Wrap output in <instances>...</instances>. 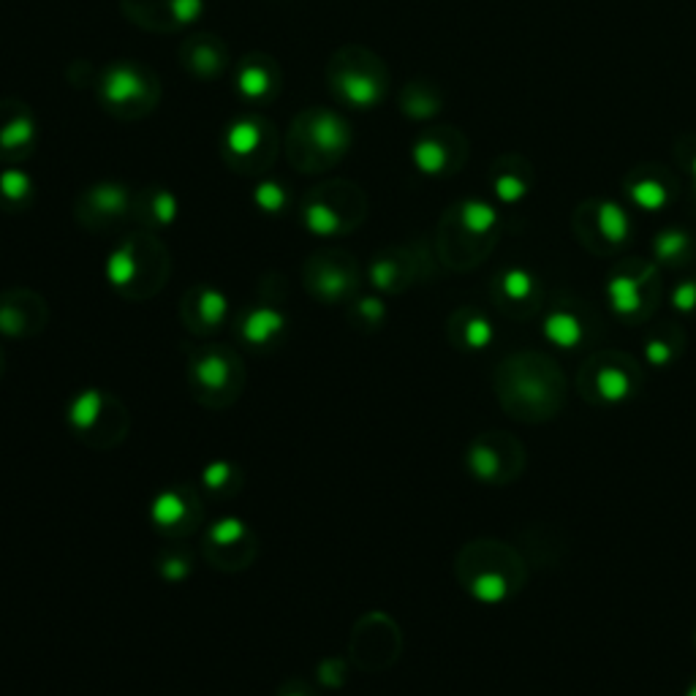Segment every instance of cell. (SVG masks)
I'll use <instances>...</instances> for the list:
<instances>
[{
	"label": "cell",
	"mask_w": 696,
	"mask_h": 696,
	"mask_svg": "<svg viewBox=\"0 0 696 696\" xmlns=\"http://www.w3.org/2000/svg\"><path fill=\"white\" fill-rule=\"evenodd\" d=\"M495 392L506 414L539 425L552 419L566 403V378L550 357L525 351L498 365Z\"/></svg>",
	"instance_id": "cell-1"
},
{
	"label": "cell",
	"mask_w": 696,
	"mask_h": 696,
	"mask_svg": "<svg viewBox=\"0 0 696 696\" xmlns=\"http://www.w3.org/2000/svg\"><path fill=\"white\" fill-rule=\"evenodd\" d=\"M457 580L476 601L501 604L512 599L525 582L522 558L509 544L495 539H476L465 544L455 563Z\"/></svg>",
	"instance_id": "cell-2"
},
{
	"label": "cell",
	"mask_w": 696,
	"mask_h": 696,
	"mask_svg": "<svg viewBox=\"0 0 696 696\" xmlns=\"http://www.w3.org/2000/svg\"><path fill=\"white\" fill-rule=\"evenodd\" d=\"M188 389L207 408H229L245 389V362L232 346L207 343L188 357Z\"/></svg>",
	"instance_id": "cell-3"
},
{
	"label": "cell",
	"mask_w": 696,
	"mask_h": 696,
	"mask_svg": "<svg viewBox=\"0 0 696 696\" xmlns=\"http://www.w3.org/2000/svg\"><path fill=\"white\" fill-rule=\"evenodd\" d=\"M107 278L123 297L147 300L169 278L166 251L150 237H131L109 256Z\"/></svg>",
	"instance_id": "cell-4"
},
{
	"label": "cell",
	"mask_w": 696,
	"mask_h": 696,
	"mask_svg": "<svg viewBox=\"0 0 696 696\" xmlns=\"http://www.w3.org/2000/svg\"><path fill=\"white\" fill-rule=\"evenodd\" d=\"M66 422L71 433L93 449H115L126 441L131 430V416L123 400L104 389H82L68 403Z\"/></svg>",
	"instance_id": "cell-5"
},
{
	"label": "cell",
	"mask_w": 696,
	"mask_h": 696,
	"mask_svg": "<svg viewBox=\"0 0 696 696\" xmlns=\"http://www.w3.org/2000/svg\"><path fill=\"white\" fill-rule=\"evenodd\" d=\"M400 650H403L400 626L384 612H370L354 623L348 642V658L354 667L365 672H381L395 664Z\"/></svg>",
	"instance_id": "cell-6"
},
{
	"label": "cell",
	"mask_w": 696,
	"mask_h": 696,
	"mask_svg": "<svg viewBox=\"0 0 696 696\" xmlns=\"http://www.w3.org/2000/svg\"><path fill=\"white\" fill-rule=\"evenodd\" d=\"M202 552L204 561L210 563L213 569L237 574V571H245L256 561L259 539H256L251 525L240 520V517H221L204 533Z\"/></svg>",
	"instance_id": "cell-7"
},
{
	"label": "cell",
	"mask_w": 696,
	"mask_h": 696,
	"mask_svg": "<svg viewBox=\"0 0 696 696\" xmlns=\"http://www.w3.org/2000/svg\"><path fill=\"white\" fill-rule=\"evenodd\" d=\"M98 96L109 112L136 117L153 109L158 85L145 68L134 66V63H115L101 74Z\"/></svg>",
	"instance_id": "cell-8"
},
{
	"label": "cell",
	"mask_w": 696,
	"mask_h": 696,
	"mask_svg": "<svg viewBox=\"0 0 696 696\" xmlns=\"http://www.w3.org/2000/svg\"><path fill=\"white\" fill-rule=\"evenodd\" d=\"M639 381L642 373L637 365L618 351L590 357L580 373L582 392L593 403H626L629 397H634Z\"/></svg>",
	"instance_id": "cell-9"
},
{
	"label": "cell",
	"mask_w": 696,
	"mask_h": 696,
	"mask_svg": "<svg viewBox=\"0 0 696 696\" xmlns=\"http://www.w3.org/2000/svg\"><path fill=\"white\" fill-rule=\"evenodd\" d=\"M465 463H468V471L482 482L509 484L522 474L525 455L517 438L493 430V433L479 435L474 444L468 446Z\"/></svg>",
	"instance_id": "cell-10"
},
{
	"label": "cell",
	"mask_w": 696,
	"mask_h": 696,
	"mask_svg": "<svg viewBox=\"0 0 696 696\" xmlns=\"http://www.w3.org/2000/svg\"><path fill=\"white\" fill-rule=\"evenodd\" d=\"M354 55H357V60H348L346 49L340 52L329 68V82H332L335 96L346 107L373 109L384 98V74H381L376 60L368 58V63H362L365 52L354 49Z\"/></svg>",
	"instance_id": "cell-11"
},
{
	"label": "cell",
	"mask_w": 696,
	"mask_h": 696,
	"mask_svg": "<svg viewBox=\"0 0 696 696\" xmlns=\"http://www.w3.org/2000/svg\"><path fill=\"white\" fill-rule=\"evenodd\" d=\"M204 520L202 498L194 487H169L150 503V522L169 539H185L199 531Z\"/></svg>",
	"instance_id": "cell-12"
},
{
	"label": "cell",
	"mask_w": 696,
	"mask_h": 696,
	"mask_svg": "<svg viewBox=\"0 0 696 696\" xmlns=\"http://www.w3.org/2000/svg\"><path fill=\"white\" fill-rule=\"evenodd\" d=\"M359 283V270L351 256L346 253H321L313 256L305 267V289L321 302L348 300Z\"/></svg>",
	"instance_id": "cell-13"
},
{
	"label": "cell",
	"mask_w": 696,
	"mask_h": 696,
	"mask_svg": "<svg viewBox=\"0 0 696 696\" xmlns=\"http://www.w3.org/2000/svg\"><path fill=\"white\" fill-rule=\"evenodd\" d=\"M297 136L308 147L313 158H319V164H332L340 155L346 153L351 145V134L343 117H338L329 109H310L297 120Z\"/></svg>",
	"instance_id": "cell-14"
},
{
	"label": "cell",
	"mask_w": 696,
	"mask_h": 696,
	"mask_svg": "<svg viewBox=\"0 0 696 696\" xmlns=\"http://www.w3.org/2000/svg\"><path fill=\"white\" fill-rule=\"evenodd\" d=\"M49 308L36 291L0 294V335L11 340L36 338L47 327Z\"/></svg>",
	"instance_id": "cell-15"
},
{
	"label": "cell",
	"mask_w": 696,
	"mask_h": 696,
	"mask_svg": "<svg viewBox=\"0 0 696 696\" xmlns=\"http://www.w3.org/2000/svg\"><path fill=\"white\" fill-rule=\"evenodd\" d=\"M229 316V300L213 286H196L185 294L183 324L194 335H213Z\"/></svg>",
	"instance_id": "cell-16"
},
{
	"label": "cell",
	"mask_w": 696,
	"mask_h": 696,
	"mask_svg": "<svg viewBox=\"0 0 696 696\" xmlns=\"http://www.w3.org/2000/svg\"><path fill=\"white\" fill-rule=\"evenodd\" d=\"M240 338L253 348H270L283 338L286 332V316L272 305H259V308L245 310L240 324H237Z\"/></svg>",
	"instance_id": "cell-17"
},
{
	"label": "cell",
	"mask_w": 696,
	"mask_h": 696,
	"mask_svg": "<svg viewBox=\"0 0 696 696\" xmlns=\"http://www.w3.org/2000/svg\"><path fill=\"white\" fill-rule=\"evenodd\" d=\"M267 131L270 128L261 123L259 117H240L232 126L226 128V155L232 161H248L256 155H264L261 150L267 147Z\"/></svg>",
	"instance_id": "cell-18"
},
{
	"label": "cell",
	"mask_w": 696,
	"mask_h": 696,
	"mask_svg": "<svg viewBox=\"0 0 696 696\" xmlns=\"http://www.w3.org/2000/svg\"><path fill=\"white\" fill-rule=\"evenodd\" d=\"M128 213V191L123 188V185H112V183H104V185H96L90 194L85 196V202H82V221H90V218H96L98 226H104V223H112L117 221V218H123V215Z\"/></svg>",
	"instance_id": "cell-19"
},
{
	"label": "cell",
	"mask_w": 696,
	"mask_h": 696,
	"mask_svg": "<svg viewBox=\"0 0 696 696\" xmlns=\"http://www.w3.org/2000/svg\"><path fill=\"white\" fill-rule=\"evenodd\" d=\"M36 139V120L25 107L9 112L0 120V158H22L28 155Z\"/></svg>",
	"instance_id": "cell-20"
},
{
	"label": "cell",
	"mask_w": 696,
	"mask_h": 696,
	"mask_svg": "<svg viewBox=\"0 0 696 696\" xmlns=\"http://www.w3.org/2000/svg\"><path fill=\"white\" fill-rule=\"evenodd\" d=\"M642 281H645V278H639V275H623V272H618V275L607 283L609 305H612V310L618 313L620 319H631V316H639V313H642V302H645Z\"/></svg>",
	"instance_id": "cell-21"
},
{
	"label": "cell",
	"mask_w": 696,
	"mask_h": 696,
	"mask_svg": "<svg viewBox=\"0 0 696 696\" xmlns=\"http://www.w3.org/2000/svg\"><path fill=\"white\" fill-rule=\"evenodd\" d=\"M449 335L457 346L463 348H484L493 343V324L484 319V313H474V310H460L455 313V319L449 324Z\"/></svg>",
	"instance_id": "cell-22"
},
{
	"label": "cell",
	"mask_w": 696,
	"mask_h": 696,
	"mask_svg": "<svg viewBox=\"0 0 696 696\" xmlns=\"http://www.w3.org/2000/svg\"><path fill=\"white\" fill-rule=\"evenodd\" d=\"M302 221L308 226L310 232L319 234V237H335V234L346 232L348 221L343 210H335V204L321 202V199H310L305 204V213H302Z\"/></svg>",
	"instance_id": "cell-23"
},
{
	"label": "cell",
	"mask_w": 696,
	"mask_h": 696,
	"mask_svg": "<svg viewBox=\"0 0 696 696\" xmlns=\"http://www.w3.org/2000/svg\"><path fill=\"white\" fill-rule=\"evenodd\" d=\"M202 487L207 495H215V498L237 495L242 487V471L229 460H215V463L204 465Z\"/></svg>",
	"instance_id": "cell-24"
},
{
	"label": "cell",
	"mask_w": 696,
	"mask_h": 696,
	"mask_svg": "<svg viewBox=\"0 0 696 696\" xmlns=\"http://www.w3.org/2000/svg\"><path fill=\"white\" fill-rule=\"evenodd\" d=\"M237 90L242 96L259 101L267 98L275 90V68L272 63H259V60H248L237 74Z\"/></svg>",
	"instance_id": "cell-25"
},
{
	"label": "cell",
	"mask_w": 696,
	"mask_h": 696,
	"mask_svg": "<svg viewBox=\"0 0 696 696\" xmlns=\"http://www.w3.org/2000/svg\"><path fill=\"white\" fill-rule=\"evenodd\" d=\"M544 335L550 338V343L561 348H574L582 343L585 327L582 321L569 313V310H552L550 316L544 319Z\"/></svg>",
	"instance_id": "cell-26"
},
{
	"label": "cell",
	"mask_w": 696,
	"mask_h": 696,
	"mask_svg": "<svg viewBox=\"0 0 696 696\" xmlns=\"http://www.w3.org/2000/svg\"><path fill=\"white\" fill-rule=\"evenodd\" d=\"M188 63L199 77H215L226 66V49L213 39H194L188 49Z\"/></svg>",
	"instance_id": "cell-27"
},
{
	"label": "cell",
	"mask_w": 696,
	"mask_h": 696,
	"mask_svg": "<svg viewBox=\"0 0 696 696\" xmlns=\"http://www.w3.org/2000/svg\"><path fill=\"white\" fill-rule=\"evenodd\" d=\"M370 281L381 291H400L408 283L406 264L395 256H384V259L373 261L370 267Z\"/></svg>",
	"instance_id": "cell-28"
},
{
	"label": "cell",
	"mask_w": 696,
	"mask_h": 696,
	"mask_svg": "<svg viewBox=\"0 0 696 696\" xmlns=\"http://www.w3.org/2000/svg\"><path fill=\"white\" fill-rule=\"evenodd\" d=\"M495 223H498V215H495L490 204L465 202L460 207V226L468 234H474V237H484L487 232H493Z\"/></svg>",
	"instance_id": "cell-29"
},
{
	"label": "cell",
	"mask_w": 696,
	"mask_h": 696,
	"mask_svg": "<svg viewBox=\"0 0 696 696\" xmlns=\"http://www.w3.org/2000/svg\"><path fill=\"white\" fill-rule=\"evenodd\" d=\"M599 229H601V237H604L609 245H620V242L626 240L631 232L629 215L623 213L618 204L604 202L599 207Z\"/></svg>",
	"instance_id": "cell-30"
},
{
	"label": "cell",
	"mask_w": 696,
	"mask_h": 696,
	"mask_svg": "<svg viewBox=\"0 0 696 696\" xmlns=\"http://www.w3.org/2000/svg\"><path fill=\"white\" fill-rule=\"evenodd\" d=\"M446 161H449V153L435 136H425L414 145V164L419 166V172L441 174L446 169Z\"/></svg>",
	"instance_id": "cell-31"
},
{
	"label": "cell",
	"mask_w": 696,
	"mask_h": 696,
	"mask_svg": "<svg viewBox=\"0 0 696 696\" xmlns=\"http://www.w3.org/2000/svg\"><path fill=\"white\" fill-rule=\"evenodd\" d=\"M155 571H158L166 582H183L191 577L194 561H191V555L183 550L161 552V555H158V561H155Z\"/></svg>",
	"instance_id": "cell-32"
},
{
	"label": "cell",
	"mask_w": 696,
	"mask_h": 696,
	"mask_svg": "<svg viewBox=\"0 0 696 696\" xmlns=\"http://www.w3.org/2000/svg\"><path fill=\"white\" fill-rule=\"evenodd\" d=\"M30 196H33V183H30L28 174L20 172V169H6L0 174V199L3 202H9L14 207V204L28 202Z\"/></svg>",
	"instance_id": "cell-33"
},
{
	"label": "cell",
	"mask_w": 696,
	"mask_h": 696,
	"mask_svg": "<svg viewBox=\"0 0 696 696\" xmlns=\"http://www.w3.org/2000/svg\"><path fill=\"white\" fill-rule=\"evenodd\" d=\"M631 199L642 207V210H661L669 202V191L658 180H637L629 185Z\"/></svg>",
	"instance_id": "cell-34"
},
{
	"label": "cell",
	"mask_w": 696,
	"mask_h": 696,
	"mask_svg": "<svg viewBox=\"0 0 696 696\" xmlns=\"http://www.w3.org/2000/svg\"><path fill=\"white\" fill-rule=\"evenodd\" d=\"M533 289H536V283H533L531 272H525V270L503 272V278H501L503 300H509V302L531 300Z\"/></svg>",
	"instance_id": "cell-35"
},
{
	"label": "cell",
	"mask_w": 696,
	"mask_h": 696,
	"mask_svg": "<svg viewBox=\"0 0 696 696\" xmlns=\"http://www.w3.org/2000/svg\"><path fill=\"white\" fill-rule=\"evenodd\" d=\"M253 202L259 204L264 213H272L278 215L289 204V194H286V188L278 183H272V180H264V183L256 188V194H253Z\"/></svg>",
	"instance_id": "cell-36"
},
{
	"label": "cell",
	"mask_w": 696,
	"mask_h": 696,
	"mask_svg": "<svg viewBox=\"0 0 696 696\" xmlns=\"http://www.w3.org/2000/svg\"><path fill=\"white\" fill-rule=\"evenodd\" d=\"M686 251H688V237L683 232H664V234H658V240H656V253H658V259H664V261H680L683 256H686Z\"/></svg>",
	"instance_id": "cell-37"
},
{
	"label": "cell",
	"mask_w": 696,
	"mask_h": 696,
	"mask_svg": "<svg viewBox=\"0 0 696 696\" xmlns=\"http://www.w3.org/2000/svg\"><path fill=\"white\" fill-rule=\"evenodd\" d=\"M166 11L174 25H191L204 14L202 0H166Z\"/></svg>",
	"instance_id": "cell-38"
},
{
	"label": "cell",
	"mask_w": 696,
	"mask_h": 696,
	"mask_svg": "<svg viewBox=\"0 0 696 696\" xmlns=\"http://www.w3.org/2000/svg\"><path fill=\"white\" fill-rule=\"evenodd\" d=\"M147 215L153 223H172L174 215H177V202H174L172 194L166 191H158L153 194L150 204H147Z\"/></svg>",
	"instance_id": "cell-39"
},
{
	"label": "cell",
	"mask_w": 696,
	"mask_h": 696,
	"mask_svg": "<svg viewBox=\"0 0 696 696\" xmlns=\"http://www.w3.org/2000/svg\"><path fill=\"white\" fill-rule=\"evenodd\" d=\"M346 669H348L346 661H340V658H327V661H321L316 677H319L321 686L340 688L343 683H346Z\"/></svg>",
	"instance_id": "cell-40"
},
{
	"label": "cell",
	"mask_w": 696,
	"mask_h": 696,
	"mask_svg": "<svg viewBox=\"0 0 696 696\" xmlns=\"http://www.w3.org/2000/svg\"><path fill=\"white\" fill-rule=\"evenodd\" d=\"M354 316H359L362 324L376 327V324L384 321V302L378 300V297H362V300L354 302Z\"/></svg>",
	"instance_id": "cell-41"
},
{
	"label": "cell",
	"mask_w": 696,
	"mask_h": 696,
	"mask_svg": "<svg viewBox=\"0 0 696 696\" xmlns=\"http://www.w3.org/2000/svg\"><path fill=\"white\" fill-rule=\"evenodd\" d=\"M645 351H648V359L653 365H667V362L675 359V343H672V340L653 338L648 346H645Z\"/></svg>",
	"instance_id": "cell-42"
},
{
	"label": "cell",
	"mask_w": 696,
	"mask_h": 696,
	"mask_svg": "<svg viewBox=\"0 0 696 696\" xmlns=\"http://www.w3.org/2000/svg\"><path fill=\"white\" fill-rule=\"evenodd\" d=\"M672 305H675L677 310H683V313H691V310L696 308V283H680L675 289V294H672Z\"/></svg>",
	"instance_id": "cell-43"
},
{
	"label": "cell",
	"mask_w": 696,
	"mask_h": 696,
	"mask_svg": "<svg viewBox=\"0 0 696 696\" xmlns=\"http://www.w3.org/2000/svg\"><path fill=\"white\" fill-rule=\"evenodd\" d=\"M495 188H498L503 202H517V199H522V194H525V185H522L517 177H501V180L495 183Z\"/></svg>",
	"instance_id": "cell-44"
},
{
	"label": "cell",
	"mask_w": 696,
	"mask_h": 696,
	"mask_svg": "<svg viewBox=\"0 0 696 696\" xmlns=\"http://www.w3.org/2000/svg\"><path fill=\"white\" fill-rule=\"evenodd\" d=\"M278 696H316L313 694V688L308 686V683H302V680H294V683H286V686L281 688V694Z\"/></svg>",
	"instance_id": "cell-45"
},
{
	"label": "cell",
	"mask_w": 696,
	"mask_h": 696,
	"mask_svg": "<svg viewBox=\"0 0 696 696\" xmlns=\"http://www.w3.org/2000/svg\"><path fill=\"white\" fill-rule=\"evenodd\" d=\"M3 373H6V351L0 346V378H3Z\"/></svg>",
	"instance_id": "cell-46"
},
{
	"label": "cell",
	"mask_w": 696,
	"mask_h": 696,
	"mask_svg": "<svg viewBox=\"0 0 696 696\" xmlns=\"http://www.w3.org/2000/svg\"><path fill=\"white\" fill-rule=\"evenodd\" d=\"M688 696H696V680L691 683V688H688Z\"/></svg>",
	"instance_id": "cell-47"
},
{
	"label": "cell",
	"mask_w": 696,
	"mask_h": 696,
	"mask_svg": "<svg viewBox=\"0 0 696 696\" xmlns=\"http://www.w3.org/2000/svg\"><path fill=\"white\" fill-rule=\"evenodd\" d=\"M694 183H696V161H694Z\"/></svg>",
	"instance_id": "cell-48"
}]
</instances>
